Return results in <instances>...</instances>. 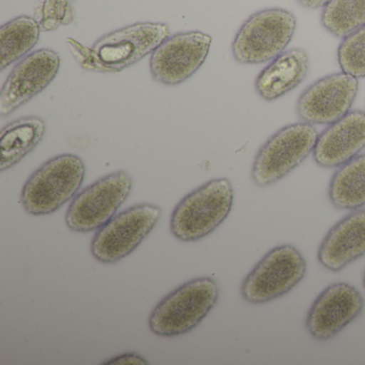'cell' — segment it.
Here are the masks:
<instances>
[{
  "mask_svg": "<svg viewBox=\"0 0 365 365\" xmlns=\"http://www.w3.org/2000/svg\"><path fill=\"white\" fill-rule=\"evenodd\" d=\"M232 204L234 190L230 181L213 179L177 205L170 217V230L179 240H200L225 221Z\"/></svg>",
  "mask_w": 365,
  "mask_h": 365,
  "instance_id": "1",
  "label": "cell"
},
{
  "mask_svg": "<svg viewBox=\"0 0 365 365\" xmlns=\"http://www.w3.org/2000/svg\"><path fill=\"white\" fill-rule=\"evenodd\" d=\"M219 299V286L211 277L192 279L158 303L149 327L159 336H177L193 330Z\"/></svg>",
  "mask_w": 365,
  "mask_h": 365,
  "instance_id": "2",
  "label": "cell"
},
{
  "mask_svg": "<svg viewBox=\"0 0 365 365\" xmlns=\"http://www.w3.org/2000/svg\"><path fill=\"white\" fill-rule=\"evenodd\" d=\"M84 162L78 155H61L48 160L25 183L21 202L33 215H50L69 202L82 187Z\"/></svg>",
  "mask_w": 365,
  "mask_h": 365,
  "instance_id": "3",
  "label": "cell"
},
{
  "mask_svg": "<svg viewBox=\"0 0 365 365\" xmlns=\"http://www.w3.org/2000/svg\"><path fill=\"white\" fill-rule=\"evenodd\" d=\"M296 29V16L287 10L274 8L256 12L237 33L232 55L245 65L268 63L285 52Z\"/></svg>",
  "mask_w": 365,
  "mask_h": 365,
  "instance_id": "4",
  "label": "cell"
},
{
  "mask_svg": "<svg viewBox=\"0 0 365 365\" xmlns=\"http://www.w3.org/2000/svg\"><path fill=\"white\" fill-rule=\"evenodd\" d=\"M317 140V131L311 123H294L277 131L254 160V183L266 187L287 176L314 151Z\"/></svg>",
  "mask_w": 365,
  "mask_h": 365,
  "instance_id": "5",
  "label": "cell"
},
{
  "mask_svg": "<svg viewBox=\"0 0 365 365\" xmlns=\"http://www.w3.org/2000/svg\"><path fill=\"white\" fill-rule=\"evenodd\" d=\"M307 273V262L292 245L270 250L252 269L241 285L247 302L262 304L275 300L296 287Z\"/></svg>",
  "mask_w": 365,
  "mask_h": 365,
  "instance_id": "6",
  "label": "cell"
},
{
  "mask_svg": "<svg viewBox=\"0 0 365 365\" xmlns=\"http://www.w3.org/2000/svg\"><path fill=\"white\" fill-rule=\"evenodd\" d=\"M131 175L113 173L96 181L74 197L68 208L66 223L73 232L100 230L115 217L131 192Z\"/></svg>",
  "mask_w": 365,
  "mask_h": 365,
  "instance_id": "7",
  "label": "cell"
},
{
  "mask_svg": "<svg viewBox=\"0 0 365 365\" xmlns=\"http://www.w3.org/2000/svg\"><path fill=\"white\" fill-rule=\"evenodd\" d=\"M161 215L159 206L140 204L113 217L93 237V257L104 264H114L127 257L150 234Z\"/></svg>",
  "mask_w": 365,
  "mask_h": 365,
  "instance_id": "8",
  "label": "cell"
},
{
  "mask_svg": "<svg viewBox=\"0 0 365 365\" xmlns=\"http://www.w3.org/2000/svg\"><path fill=\"white\" fill-rule=\"evenodd\" d=\"M168 36L163 23H138L104 36L93 48L108 72H119L155 52Z\"/></svg>",
  "mask_w": 365,
  "mask_h": 365,
  "instance_id": "9",
  "label": "cell"
},
{
  "mask_svg": "<svg viewBox=\"0 0 365 365\" xmlns=\"http://www.w3.org/2000/svg\"><path fill=\"white\" fill-rule=\"evenodd\" d=\"M211 42L210 36L200 31L168 38L151 55L153 78L165 85H178L189 80L206 61Z\"/></svg>",
  "mask_w": 365,
  "mask_h": 365,
  "instance_id": "10",
  "label": "cell"
},
{
  "mask_svg": "<svg viewBox=\"0 0 365 365\" xmlns=\"http://www.w3.org/2000/svg\"><path fill=\"white\" fill-rule=\"evenodd\" d=\"M358 78L349 74H331L320 78L303 91L297 112L305 123L332 125L349 113L356 95Z\"/></svg>",
  "mask_w": 365,
  "mask_h": 365,
  "instance_id": "11",
  "label": "cell"
},
{
  "mask_svg": "<svg viewBox=\"0 0 365 365\" xmlns=\"http://www.w3.org/2000/svg\"><path fill=\"white\" fill-rule=\"evenodd\" d=\"M61 67V57L52 50H39L25 57L12 70L0 93V115L3 117L43 91L53 82Z\"/></svg>",
  "mask_w": 365,
  "mask_h": 365,
  "instance_id": "12",
  "label": "cell"
},
{
  "mask_svg": "<svg viewBox=\"0 0 365 365\" xmlns=\"http://www.w3.org/2000/svg\"><path fill=\"white\" fill-rule=\"evenodd\" d=\"M364 307L362 294L347 283H334L327 287L307 314V332L319 341L332 339L354 322Z\"/></svg>",
  "mask_w": 365,
  "mask_h": 365,
  "instance_id": "13",
  "label": "cell"
},
{
  "mask_svg": "<svg viewBox=\"0 0 365 365\" xmlns=\"http://www.w3.org/2000/svg\"><path fill=\"white\" fill-rule=\"evenodd\" d=\"M365 148V113L354 110L327 128L314 149V160L322 168H337Z\"/></svg>",
  "mask_w": 365,
  "mask_h": 365,
  "instance_id": "14",
  "label": "cell"
},
{
  "mask_svg": "<svg viewBox=\"0 0 365 365\" xmlns=\"http://www.w3.org/2000/svg\"><path fill=\"white\" fill-rule=\"evenodd\" d=\"M365 254V210H356L335 224L318 250V260L330 271H339Z\"/></svg>",
  "mask_w": 365,
  "mask_h": 365,
  "instance_id": "15",
  "label": "cell"
},
{
  "mask_svg": "<svg viewBox=\"0 0 365 365\" xmlns=\"http://www.w3.org/2000/svg\"><path fill=\"white\" fill-rule=\"evenodd\" d=\"M309 68V55L303 48L284 52L260 72L256 78V91L267 101L279 99L305 80Z\"/></svg>",
  "mask_w": 365,
  "mask_h": 365,
  "instance_id": "16",
  "label": "cell"
},
{
  "mask_svg": "<svg viewBox=\"0 0 365 365\" xmlns=\"http://www.w3.org/2000/svg\"><path fill=\"white\" fill-rule=\"evenodd\" d=\"M46 133L39 117H25L6 125L0 134V170L5 172L36 148Z\"/></svg>",
  "mask_w": 365,
  "mask_h": 365,
  "instance_id": "17",
  "label": "cell"
},
{
  "mask_svg": "<svg viewBox=\"0 0 365 365\" xmlns=\"http://www.w3.org/2000/svg\"><path fill=\"white\" fill-rule=\"evenodd\" d=\"M329 198L335 208L354 210L365 206V155L341 165L329 185Z\"/></svg>",
  "mask_w": 365,
  "mask_h": 365,
  "instance_id": "18",
  "label": "cell"
},
{
  "mask_svg": "<svg viewBox=\"0 0 365 365\" xmlns=\"http://www.w3.org/2000/svg\"><path fill=\"white\" fill-rule=\"evenodd\" d=\"M39 24L35 19L20 16L0 29V70L24 57L40 38Z\"/></svg>",
  "mask_w": 365,
  "mask_h": 365,
  "instance_id": "19",
  "label": "cell"
},
{
  "mask_svg": "<svg viewBox=\"0 0 365 365\" xmlns=\"http://www.w3.org/2000/svg\"><path fill=\"white\" fill-rule=\"evenodd\" d=\"M322 24L331 35L345 39L365 26V0H330L324 7Z\"/></svg>",
  "mask_w": 365,
  "mask_h": 365,
  "instance_id": "20",
  "label": "cell"
},
{
  "mask_svg": "<svg viewBox=\"0 0 365 365\" xmlns=\"http://www.w3.org/2000/svg\"><path fill=\"white\" fill-rule=\"evenodd\" d=\"M341 71L354 78H365V26L348 36L337 51Z\"/></svg>",
  "mask_w": 365,
  "mask_h": 365,
  "instance_id": "21",
  "label": "cell"
},
{
  "mask_svg": "<svg viewBox=\"0 0 365 365\" xmlns=\"http://www.w3.org/2000/svg\"><path fill=\"white\" fill-rule=\"evenodd\" d=\"M73 0H40L35 20L43 31H52L73 21Z\"/></svg>",
  "mask_w": 365,
  "mask_h": 365,
  "instance_id": "22",
  "label": "cell"
},
{
  "mask_svg": "<svg viewBox=\"0 0 365 365\" xmlns=\"http://www.w3.org/2000/svg\"><path fill=\"white\" fill-rule=\"evenodd\" d=\"M67 43L72 54L76 57V61L80 63L83 69L89 70V71L108 72L93 48H86L72 38H68Z\"/></svg>",
  "mask_w": 365,
  "mask_h": 365,
  "instance_id": "23",
  "label": "cell"
},
{
  "mask_svg": "<svg viewBox=\"0 0 365 365\" xmlns=\"http://www.w3.org/2000/svg\"><path fill=\"white\" fill-rule=\"evenodd\" d=\"M110 363L112 364H146L147 361L140 354L132 352V354H121V356L108 361L106 364H110Z\"/></svg>",
  "mask_w": 365,
  "mask_h": 365,
  "instance_id": "24",
  "label": "cell"
},
{
  "mask_svg": "<svg viewBox=\"0 0 365 365\" xmlns=\"http://www.w3.org/2000/svg\"><path fill=\"white\" fill-rule=\"evenodd\" d=\"M303 7L309 9H317V8L324 7L330 0H297Z\"/></svg>",
  "mask_w": 365,
  "mask_h": 365,
  "instance_id": "25",
  "label": "cell"
},
{
  "mask_svg": "<svg viewBox=\"0 0 365 365\" xmlns=\"http://www.w3.org/2000/svg\"><path fill=\"white\" fill-rule=\"evenodd\" d=\"M363 285H364V287H365V273H364V277H363Z\"/></svg>",
  "mask_w": 365,
  "mask_h": 365,
  "instance_id": "26",
  "label": "cell"
}]
</instances>
